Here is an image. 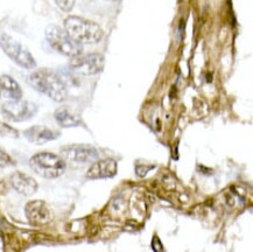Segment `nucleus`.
<instances>
[{"label": "nucleus", "instance_id": "nucleus-2", "mask_svg": "<svg viewBox=\"0 0 253 252\" xmlns=\"http://www.w3.org/2000/svg\"><path fill=\"white\" fill-rule=\"evenodd\" d=\"M63 26L67 34L81 46L98 43L104 38V32L99 25L76 15L68 17Z\"/></svg>", "mask_w": 253, "mask_h": 252}, {"label": "nucleus", "instance_id": "nucleus-9", "mask_svg": "<svg viewBox=\"0 0 253 252\" xmlns=\"http://www.w3.org/2000/svg\"><path fill=\"white\" fill-rule=\"evenodd\" d=\"M25 214L28 221L34 225L47 224L51 219L49 207L41 200H34V201L28 202L25 207Z\"/></svg>", "mask_w": 253, "mask_h": 252}, {"label": "nucleus", "instance_id": "nucleus-15", "mask_svg": "<svg viewBox=\"0 0 253 252\" xmlns=\"http://www.w3.org/2000/svg\"><path fill=\"white\" fill-rule=\"evenodd\" d=\"M0 135H4V137H9V138H18L19 133L17 130L9 126L5 123H0Z\"/></svg>", "mask_w": 253, "mask_h": 252}, {"label": "nucleus", "instance_id": "nucleus-16", "mask_svg": "<svg viewBox=\"0 0 253 252\" xmlns=\"http://www.w3.org/2000/svg\"><path fill=\"white\" fill-rule=\"evenodd\" d=\"M12 165H14V161H13L11 156L0 147V167H8Z\"/></svg>", "mask_w": 253, "mask_h": 252}, {"label": "nucleus", "instance_id": "nucleus-10", "mask_svg": "<svg viewBox=\"0 0 253 252\" xmlns=\"http://www.w3.org/2000/svg\"><path fill=\"white\" fill-rule=\"evenodd\" d=\"M118 172V164L113 159L96 160L91 164L86 172V177L90 180L109 179L113 177Z\"/></svg>", "mask_w": 253, "mask_h": 252}, {"label": "nucleus", "instance_id": "nucleus-13", "mask_svg": "<svg viewBox=\"0 0 253 252\" xmlns=\"http://www.w3.org/2000/svg\"><path fill=\"white\" fill-rule=\"evenodd\" d=\"M55 121L57 122V124L62 127H76L80 126L82 123V119L76 112H74L73 110L68 106H61L58 108L54 114Z\"/></svg>", "mask_w": 253, "mask_h": 252}, {"label": "nucleus", "instance_id": "nucleus-1", "mask_svg": "<svg viewBox=\"0 0 253 252\" xmlns=\"http://www.w3.org/2000/svg\"><path fill=\"white\" fill-rule=\"evenodd\" d=\"M28 83L37 91L43 93L54 102H64L68 97V89L64 81L54 70L42 68L28 76Z\"/></svg>", "mask_w": 253, "mask_h": 252}, {"label": "nucleus", "instance_id": "nucleus-8", "mask_svg": "<svg viewBox=\"0 0 253 252\" xmlns=\"http://www.w3.org/2000/svg\"><path fill=\"white\" fill-rule=\"evenodd\" d=\"M61 157L64 161L74 164H89L98 160L99 153L91 145L71 144L61 148Z\"/></svg>", "mask_w": 253, "mask_h": 252}, {"label": "nucleus", "instance_id": "nucleus-3", "mask_svg": "<svg viewBox=\"0 0 253 252\" xmlns=\"http://www.w3.org/2000/svg\"><path fill=\"white\" fill-rule=\"evenodd\" d=\"M29 166L38 175L46 179H56L66 172L67 164L62 157L50 152H40L29 160Z\"/></svg>", "mask_w": 253, "mask_h": 252}, {"label": "nucleus", "instance_id": "nucleus-17", "mask_svg": "<svg viewBox=\"0 0 253 252\" xmlns=\"http://www.w3.org/2000/svg\"><path fill=\"white\" fill-rule=\"evenodd\" d=\"M56 2L60 6V8L64 9V11H69L73 8L74 5V0H56Z\"/></svg>", "mask_w": 253, "mask_h": 252}, {"label": "nucleus", "instance_id": "nucleus-5", "mask_svg": "<svg viewBox=\"0 0 253 252\" xmlns=\"http://www.w3.org/2000/svg\"><path fill=\"white\" fill-rule=\"evenodd\" d=\"M0 48L19 67L24 68V69H34L37 67V61L31 54V51L11 35L1 34Z\"/></svg>", "mask_w": 253, "mask_h": 252}, {"label": "nucleus", "instance_id": "nucleus-6", "mask_svg": "<svg viewBox=\"0 0 253 252\" xmlns=\"http://www.w3.org/2000/svg\"><path fill=\"white\" fill-rule=\"evenodd\" d=\"M105 57L99 53L81 54L70 60L69 69L76 75L95 76L103 72Z\"/></svg>", "mask_w": 253, "mask_h": 252}, {"label": "nucleus", "instance_id": "nucleus-11", "mask_svg": "<svg viewBox=\"0 0 253 252\" xmlns=\"http://www.w3.org/2000/svg\"><path fill=\"white\" fill-rule=\"evenodd\" d=\"M60 132L42 125H34L24 132V135L28 141L35 145H43L53 141L60 137Z\"/></svg>", "mask_w": 253, "mask_h": 252}, {"label": "nucleus", "instance_id": "nucleus-4", "mask_svg": "<svg viewBox=\"0 0 253 252\" xmlns=\"http://www.w3.org/2000/svg\"><path fill=\"white\" fill-rule=\"evenodd\" d=\"M44 34H46V40L49 46L58 54L73 59L83 53V47L74 41L67 34V32L58 26H48Z\"/></svg>", "mask_w": 253, "mask_h": 252}, {"label": "nucleus", "instance_id": "nucleus-14", "mask_svg": "<svg viewBox=\"0 0 253 252\" xmlns=\"http://www.w3.org/2000/svg\"><path fill=\"white\" fill-rule=\"evenodd\" d=\"M0 96L9 99H21L22 90L13 77L1 75L0 76Z\"/></svg>", "mask_w": 253, "mask_h": 252}, {"label": "nucleus", "instance_id": "nucleus-7", "mask_svg": "<svg viewBox=\"0 0 253 252\" xmlns=\"http://www.w3.org/2000/svg\"><path fill=\"white\" fill-rule=\"evenodd\" d=\"M1 112L8 121L19 123L33 118L38 112V106L28 101L11 99L2 104Z\"/></svg>", "mask_w": 253, "mask_h": 252}, {"label": "nucleus", "instance_id": "nucleus-12", "mask_svg": "<svg viewBox=\"0 0 253 252\" xmlns=\"http://www.w3.org/2000/svg\"><path fill=\"white\" fill-rule=\"evenodd\" d=\"M12 188L15 192L21 194L24 196H31L37 193L38 182L28 174L22 172H14L9 176Z\"/></svg>", "mask_w": 253, "mask_h": 252}]
</instances>
